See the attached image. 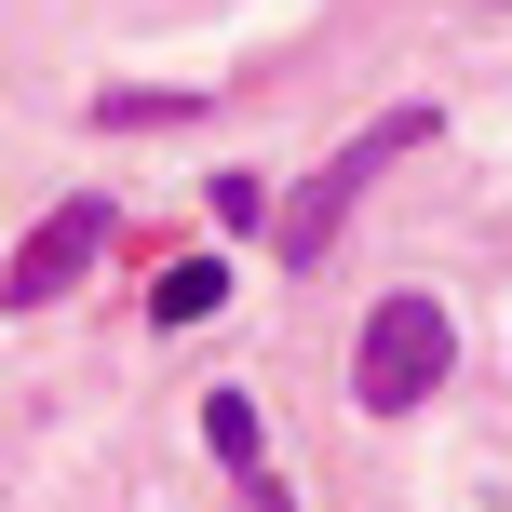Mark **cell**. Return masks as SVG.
I'll return each mask as SVG.
<instances>
[{
  "label": "cell",
  "mask_w": 512,
  "mask_h": 512,
  "mask_svg": "<svg viewBox=\"0 0 512 512\" xmlns=\"http://www.w3.org/2000/svg\"><path fill=\"white\" fill-rule=\"evenodd\" d=\"M445 351H459V337H445L432 297H378V310H364V337H351V405H364V418L432 405V391H445Z\"/></svg>",
  "instance_id": "1"
},
{
  "label": "cell",
  "mask_w": 512,
  "mask_h": 512,
  "mask_svg": "<svg viewBox=\"0 0 512 512\" xmlns=\"http://www.w3.org/2000/svg\"><path fill=\"white\" fill-rule=\"evenodd\" d=\"M418 135H432V108H391V122H364V135H351V149H337V162H324L310 189H283V256L310 270V256H324L337 230H351V203H364V189H378L391 162L418 149Z\"/></svg>",
  "instance_id": "2"
},
{
  "label": "cell",
  "mask_w": 512,
  "mask_h": 512,
  "mask_svg": "<svg viewBox=\"0 0 512 512\" xmlns=\"http://www.w3.org/2000/svg\"><path fill=\"white\" fill-rule=\"evenodd\" d=\"M95 243H108V203H54L41 230L14 243V270H0V310H54L81 270H95Z\"/></svg>",
  "instance_id": "3"
},
{
  "label": "cell",
  "mask_w": 512,
  "mask_h": 512,
  "mask_svg": "<svg viewBox=\"0 0 512 512\" xmlns=\"http://www.w3.org/2000/svg\"><path fill=\"white\" fill-rule=\"evenodd\" d=\"M216 297H230V270H216V256H176V270L149 283V310H162V324H203Z\"/></svg>",
  "instance_id": "4"
},
{
  "label": "cell",
  "mask_w": 512,
  "mask_h": 512,
  "mask_svg": "<svg viewBox=\"0 0 512 512\" xmlns=\"http://www.w3.org/2000/svg\"><path fill=\"white\" fill-rule=\"evenodd\" d=\"M203 445L243 472V486H270V459H256V405H243V391H216V405H203Z\"/></svg>",
  "instance_id": "5"
},
{
  "label": "cell",
  "mask_w": 512,
  "mask_h": 512,
  "mask_svg": "<svg viewBox=\"0 0 512 512\" xmlns=\"http://www.w3.org/2000/svg\"><path fill=\"white\" fill-rule=\"evenodd\" d=\"M243 512H283V486H243Z\"/></svg>",
  "instance_id": "6"
}]
</instances>
